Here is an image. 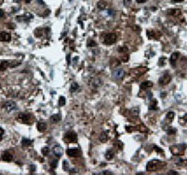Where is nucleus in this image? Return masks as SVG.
<instances>
[{"label":"nucleus","mask_w":187,"mask_h":175,"mask_svg":"<svg viewBox=\"0 0 187 175\" xmlns=\"http://www.w3.org/2000/svg\"><path fill=\"white\" fill-rule=\"evenodd\" d=\"M35 170H36V167H35L34 165H31V166H30V172H33Z\"/></svg>","instance_id":"c03bdc74"},{"label":"nucleus","mask_w":187,"mask_h":175,"mask_svg":"<svg viewBox=\"0 0 187 175\" xmlns=\"http://www.w3.org/2000/svg\"><path fill=\"white\" fill-rule=\"evenodd\" d=\"M147 35H148L149 38H154L155 37V33H154V30H148L147 31Z\"/></svg>","instance_id":"2f4dec72"},{"label":"nucleus","mask_w":187,"mask_h":175,"mask_svg":"<svg viewBox=\"0 0 187 175\" xmlns=\"http://www.w3.org/2000/svg\"><path fill=\"white\" fill-rule=\"evenodd\" d=\"M105 157H106V159L107 160H111L113 157H114V151L113 150H108L107 152H106V154H105Z\"/></svg>","instance_id":"412c9836"},{"label":"nucleus","mask_w":187,"mask_h":175,"mask_svg":"<svg viewBox=\"0 0 187 175\" xmlns=\"http://www.w3.org/2000/svg\"><path fill=\"white\" fill-rule=\"evenodd\" d=\"M53 151V153H54V155L57 158H59V157H61L63 155V149H62V147L60 145L54 146Z\"/></svg>","instance_id":"9d476101"},{"label":"nucleus","mask_w":187,"mask_h":175,"mask_svg":"<svg viewBox=\"0 0 187 175\" xmlns=\"http://www.w3.org/2000/svg\"><path fill=\"white\" fill-rule=\"evenodd\" d=\"M44 30L45 29H40V28H38V29H37L36 31H35V35H36V37H37V38H40L43 34H44Z\"/></svg>","instance_id":"cd10ccee"},{"label":"nucleus","mask_w":187,"mask_h":175,"mask_svg":"<svg viewBox=\"0 0 187 175\" xmlns=\"http://www.w3.org/2000/svg\"><path fill=\"white\" fill-rule=\"evenodd\" d=\"M183 118H184V119H185V120L187 121V113L185 114V115H184V116H183Z\"/></svg>","instance_id":"3c124183"},{"label":"nucleus","mask_w":187,"mask_h":175,"mask_svg":"<svg viewBox=\"0 0 187 175\" xmlns=\"http://www.w3.org/2000/svg\"><path fill=\"white\" fill-rule=\"evenodd\" d=\"M11 38V36L7 32H1L0 33V40L1 41H4V42H7V41H10Z\"/></svg>","instance_id":"f8f14e48"},{"label":"nucleus","mask_w":187,"mask_h":175,"mask_svg":"<svg viewBox=\"0 0 187 175\" xmlns=\"http://www.w3.org/2000/svg\"><path fill=\"white\" fill-rule=\"evenodd\" d=\"M3 135H4V129L0 127V142L3 140Z\"/></svg>","instance_id":"ea45409f"},{"label":"nucleus","mask_w":187,"mask_h":175,"mask_svg":"<svg viewBox=\"0 0 187 175\" xmlns=\"http://www.w3.org/2000/svg\"><path fill=\"white\" fill-rule=\"evenodd\" d=\"M167 14H169L171 16H174V17H177V16H180L182 14V11L179 9H172V10H169L167 11Z\"/></svg>","instance_id":"a211bd4d"},{"label":"nucleus","mask_w":187,"mask_h":175,"mask_svg":"<svg viewBox=\"0 0 187 175\" xmlns=\"http://www.w3.org/2000/svg\"><path fill=\"white\" fill-rule=\"evenodd\" d=\"M37 3H38V4H40V5H45V3L42 1V0H37Z\"/></svg>","instance_id":"de8ad7c7"},{"label":"nucleus","mask_w":187,"mask_h":175,"mask_svg":"<svg viewBox=\"0 0 187 175\" xmlns=\"http://www.w3.org/2000/svg\"><path fill=\"white\" fill-rule=\"evenodd\" d=\"M166 64V58L165 57H162L159 59V62H158V65L159 66H164Z\"/></svg>","instance_id":"c9c22d12"},{"label":"nucleus","mask_w":187,"mask_h":175,"mask_svg":"<svg viewBox=\"0 0 187 175\" xmlns=\"http://www.w3.org/2000/svg\"><path fill=\"white\" fill-rule=\"evenodd\" d=\"M16 103L14 102V101H12V100H8V101H6L4 104H3V106H2V108L3 109H5L7 111H11V110H13V109H16Z\"/></svg>","instance_id":"423d86ee"},{"label":"nucleus","mask_w":187,"mask_h":175,"mask_svg":"<svg viewBox=\"0 0 187 175\" xmlns=\"http://www.w3.org/2000/svg\"><path fill=\"white\" fill-rule=\"evenodd\" d=\"M173 3H181V2H182L183 0H171Z\"/></svg>","instance_id":"49530a36"},{"label":"nucleus","mask_w":187,"mask_h":175,"mask_svg":"<svg viewBox=\"0 0 187 175\" xmlns=\"http://www.w3.org/2000/svg\"><path fill=\"white\" fill-rule=\"evenodd\" d=\"M70 173H76V170H70Z\"/></svg>","instance_id":"8fccbe9b"},{"label":"nucleus","mask_w":187,"mask_h":175,"mask_svg":"<svg viewBox=\"0 0 187 175\" xmlns=\"http://www.w3.org/2000/svg\"><path fill=\"white\" fill-rule=\"evenodd\" d=\"M100 174H102V175H111V174H112V172L106 170V171H103V172H102V173H100Z\"/></svg>","instance_id":"79ce46f5"},{"label":"nucleus","mask_w":187,"mask_h":175,"mask_svg":"<svg viewBox=\"0 0 187 175\" xmlns=\"http://www.w3.org/2000/svg\"><path fill=\"white\" fill-rule=\"evenodd\" d=\"M49 153H50V149L48 147H44L41 149V153L43 155H47V154H49Z\"/></svg>","instance_id":"473e14b6"},{"label":"nucleus","mask_w":187,"mask_h":175,"mask_svg":"<svg viewBox=\"0 0 187 175\" xmlns=\"http://www.w3.org/2000/svg\"><path fill=\"white\" fill-rule=\"evenodd\" d=\"M79 90V84L77 82H72L71 83V86H70V92L71 93H74Z\"/></svg>","instance_id":"bb28decb"},{"label":"nucleus","mask_w":187,"mask_h":175,"mask_svg":"<svg viewBox=\"0 0 187 175\" xmlns=\"http://www.w3.org/2000/svg\"><path fill=\"white\" fill-rule=\"evenodd\" d=\"M173 118H174V112H173V111L167 112V114H166V119L169 121H172L173 120Z\"/></svg>","instance_id":"7c9ffc66"},{"label":"nucleus","mask_w":187,"mask_h":175,"mask_svg":"<svg viewBox=\"0 0 187 175\" xmlns=\"http://www.w3.org/2000/svg\"><path fill=\"white\" fill-rule=\"evenodd\" d=\"M99 141L101 142H106L108 141V135L106 132H102L99 136Z\"/></svg>","instance_id":"a878e982"},{"label":"nucleus","mask_w":187,"mask_h":175,"mask_svg":"<svg viewBox=\"0 0 187 175\" xmlns=\"http://www.w3.org/2000/svg\"><path fill=\"white\" fill-rule=\"evenodd\" d=\"M50 120H51V122H52L53 124H56V123H58L59 121L61 120V116H60L59 114H53V115L51 116Z\"/></svg>","instance_id":"4be33fe9"},{"label":"nucleus","mask_w":187,"mask_h":175,"mask_svg":"<svg viewBox=\"0 0 187 175\" xmlns=\"http://www.w3.org/2000/svg\"><path fill=\"white\" fill-rule=\"evenodd\" d=\"M18 121H20L21 123L23 124H31L34 120V117L32 114L27 113V112H21L18 115Z\"/></svg>","instance_id":"f03ea898"},{"label":"nucleus","mask_w":187,"mask_h":175,"mask_svg":"<svg viewBox=\"0 0 187 175\" xmlns=\"http://www.w3.org/2000/svg\"><path fill=\"white\" fill-rule=\"evenodd\" d=\"M131 1L132 0H123V5L126 6V7H128V6L131 5Z\"/></svg>","instance_id":"e433bc0d"},{"label":"nucleus","mask_w":187,"mask_h":175,"mask_svg":"<svg viewBox=\"0 0 187 175\" xmlns=\"http://www.w3.org/2000/svg\"><path fill=\"white\" fill-rule=\"evenodd\" d=\"M133 29H135L136 32H140V27L139 26H134Z\"/></svg>","instance_id":"37998d69"},{"label":"nucleus","mask_w":187,"mask_h":175,"mask_svg":"<svg viewBox=\"0 0 187 175\" xmlns=\"http://www.w3.org/2000/svg\"><path fill=\"white\" fill-rule=\"evenodd\" d=\"M24 1H25L26 3H30V2H31V0H24Z\"/></svg>","instance_id":"603ef678"},{"label":"nucleus","mask_w":187,"mask_h":175,"mask_svg":"<svg viewBox=\"0 0 187 175\" xmlns=\"http://www.w3.org/2000/svg\"><path fill=\"white\" fill-rule=\"evenodd\" d=\"M37 130L39 132H44L47 128V125L44 122H38L37 125Z\"/></svg>","instance_id":"6ab92c4d"},{"label":"nucleus","mask_w":187,"mask_h":175,"mask_svg":"<svg viewBox=\"0 0 187 175\" xmlns=\"http://www.w3.org/2000/svg\"><path fill=\"white\" fill-rule=\"evenodd\" d=\"M58 104H59L60 107L65 106V105H66V98H65V97H60V98H59V102H58Z\"/></svg>","instance_id":"c85d7f7f"},{"label":"nucleus","mask_w":187,"mask_h":175,"mask_svg":"<svg viewBox=\"0 0 187 175\" xmlns=\"http://www.w3.org/2000/svg\"><path fill=\"white\" fill-rule=\"evenodd\" d=\"M1 158H2V160L6 161V162H11L12 160V154L11 153L10 151H5L4 153H2Z\"/></svg>","instance_id":"1a4fd4ad"},{"label":"nucleus","mask_w":187,"mask_h":175,"mask_svg":"<svg viewBox=\"0 0 187 175\" xmlns=\"http://www.w3.org/2000/svg\"><path fill=\"white\" fill-rule=\"evenodd\" d=\"M121 65V61L119 60V59H115V58H113V59H111L110 60V66H112V67H116V66H119Z\"/></svg>","instance_id":"5701e85b"},{"label":"nucleus","mask_w":187,"mask_h":175,"mask_svg":"<svg viewBox=\"0 0 187 175\" xmlns=\"http://www.w3.org/2000/svg\"><path fill=\"white\" fill-rule=\"evenodd\" d=\"M118 51H119V53H123V52H127V49L125 47H120Z\"/></svg>","instance_id":"58836bf2"},{"label":"nucleus","mask_w":187,"mask_h":175,"mask_svg":"<svg viewBox=\"0 0 187 175\" xmlns=\"http://www.w3.org/2000/svg\"><path fill=\"white\" fill-rule=\"evenodd\" d=\"M147 0H137V2L138 3H145Z\"/></svg>","instance_id":"09e8293b"},{"label":"nucleus","mask_w":187,"mask_h":175,"mask_svg":"<svg viewBox=\"0 0 187 175\" xmlns=\"http://www.w3.org/2000/svg\"><path fill=\"white\" fill-rule=\"evenodd\" d=\"M97 8H98L99 10H105V9H107L108 8V3L106 2V1H104V0H101V1H99L98 3H97Z\"/></svg>","instance_id":"aec40b11"},{"label":"nucleus","mask_w":187,"mask_h":175,"mask_svg":"<svg viewBox=\"0 0 187 175\" xmlns=\"http://www.w3.org/2000/svg\"><path fill=\"white\" fill-rule=\"evenodd\" d=\"M116 40H117V35L114 33L108 34L104 38V43L106 45H111V44L115 43Z\"/></svg>","instance_id":"20e7f679"},{"label":"nucleus","mask_w":187,"mask_h":175,"mask_svg":"<svg viewBox=\"0 0 187 175\" xmlns=\"http://www.w3.org/2000/svg\"><path fill=\"white\" fill-rule=\"evenodd\" d=\"M179 55H180V53H179V52H174V53L171 55V57H170V59H169V62H170V64H171V66H176V62H177V60H178Z\"/></svg>","instance_id":"9b49d317"},{"label":"nucleus","mask_w":187,"mask_h":175,"mask_svg":"<svg viewBox=\"0 0 187 175\" xmlns=\"http://www.w3.org/2000/svg\"><path fill=\"white\" fill-rule=\"evenodd\" d=\"M8 67H11V62H10V61L5 60V61H2V62L0 63V71H4V70H6Z\"/></svg>","instance_id":"dca6fc26"},{"label":"nucleus","mask_w":187,"mask_h":175,"mask_svg":"<svg viewBox=\"0 0 187 175\" xmlns=\"http://www.w3.org/2000/svg\"><path fill=\"white\" fill-rule=\"evenodd\" d=\"M113 75H114V78H115V79L120 80V79H122V78L123 77V75H124V70L122 69V68H118V69H116V70L114 71Z\"/></svg>","instance_id":"4468645a"},{"label":"nucleus","mask_w":187,"mask_h":175,"mask_svg":"<svg viewBox=\"0 0 187 175\" xmlns=\"http://www.w3.org/2000/svg\"><path fill=\"white\" fill-rule=\"evenodd\" d=\"M89 82H90V85H92L93 87H98L101 84V81L98 78H92Z\"/></svg>","instance_id":"2eb2a0df"},{"label":"nucleus","mask_w":187,"mask_h":175,"mask_svg":"<svg viewBox=\"0 0 187 175\" xmlns=\"http://www.w3.org/2000/svg\"><path fill=\"white\" fill-rule=\"evenodd\" d=\"M186 148V145L185 144H179V145H175V146H172L170 148L171 152L173 154L175 155H180V154H182L184 153V149Z\"/></svg>","instance_id":"7ed1b4c3"},{"label":"nucleus","mask_w":187,"mask_h":175,"mask_svg":"<svg viewBox=\"0 0 187 175\" xmlns=\"http://www.w3.org/2000/svg\"><path fill=\"white\" fill-rule=\"evenodd\" d=\"M63 170L67 171L69 170V165H68V161L67 160H64L63 161Z\"/></svg>","instance_id":"c756f323"},{"label":"nucleus","mask_w":187,"mask_h":175,"mask_svg":"<svg viewBox=\"0 0 187 175\" xmlns=\"http://www.w3.org/2000/svg\"><path fill=\"white\" fill-rule=\"evenodd\" d=\"M57 163H58V159H53L52 162H51V168L52 169H55L57 167Z\"/></svg>","instance_id":"72a5a7b5"},{"label":"nucleus","mask_w":187,"mask_h":175,"mask_svg":"<svg viewBox=\"0 0 187 175\" xmlns=\"http://www.w3.org/2000/svg\"><path fill=\"white\" fill-rule=\"evenodd\" d=\"M66 153L68 156H71V157H75L77 156L78 154L80 153V150L79 148H72V149H68L66 151Z\"/></svg>","instance_id":"ddd939ff"},{"label":"nucleus","mask_w":187,"mask_h":175,"mask_svg":"<svg viewBox=\"0 0 187 175\" xmlns=\"http://www.w3.org/2000/svg\"><path fill=\"white\" fill-rule=\"evenodd\" d=\"M168 174H178V172H176V171H173V170H170V171H168Z\"/></svg>","instance_id":"a18cd8bd"},{"label":"nucleus","mask_w":187,"mask_h":175,"mask_svg":"<svg viewBox=\"0 0 187 175\" xmlns=\"http://www.w3.org/2000/svg\"><path fill=\"white\" fill-rule=\"evenodd\" d=\"M158 109V107H157V101L154 99V100H152L151 101V104H150V106H149V109H151V110H155V109Z\"/></svg>","instance_id":"393cba45"},{"label":"nucleus","mask_w":187,"mask_h":175,"mask_svg":"<svg viewBox=\"0 0 187 175\" xmlns=\"http://www.w3.org/2000/svg\"><path fill=\"white\" fill-rule=\"evenodd\" d=\"M153 85H154V83H153L152 82H150V81H145V82H141V84H140V90H145V89H147V88H151Z\"/></svg>","instance_id":"f3484780"},{"label":"nucleus","mask_w":187,"mask_h":175,"mask_svg":"<svg viewBox=\"0 0 187 175\" xmlns=\"http://www.w3.org/2000/svg\"><path fill=\"white\" fill-rule=\"evenodd\" d=\"M33 18V15H31L30 13H26L24 14L23 16H17L16 17V20L17 21H21V22H29L31 19Z\"/></svg>","instance_id":"6e6552de"},{"label":"nucleus","mask_w":187,"mask_h":175,"mask_svg":"<svg viewBox=\"0 0 187 175\" xmlns=\"http://www.w3.org/2000/svg\"><path fill=\"white\" fill-rule=\"evenodd\" d=\"M33 143V141H31V140H29V139H22V147H27V146H30L31 144Z\"/></svg>","instance_id":"b1692460"},{"label":"nucleus","mask_w":187,"mask_h":175,"mask_svg":"<svg viewBox=\"0 0 187 175\" xmlns=\"http://www.w3.org/2000/svg\"><path fill=\"white\" fill-rule=\"evenodd\" d=\"M171 81V76L168 73H165L163 76L159 79V84L160 85H166L168 84V82Z\"/></svg>","instance_id":"0eeeda50"},{"label":"nucleus","mask_w":187,"mask_h":175,"mask_svg":"<svg viewBox=\"0 0 187 175\" xmlns=\"http://www.w3.org/2000/svg\"><path fill=\"white\" fill-rule=\"evenodd\" d=\"M163 162L159 161V160H151L150 162H148L147 167H146V170L148 171H155V170H158L159 169H161L163 167Z\"/></svg>","instance_id":"f257e3e1"},{"label":"nucleus","mask_w":187,"mask_h":175,"mask_svg":"<svg viewBox=\"0 0 187 175\" xmlns=\"http://www.w3.org/2000/svg\"><path fill=\"white\" fill-rule=\"evenodd\" d=\"M65 140L67 142H76L78 141L77 134L74 131H68L65 135Z\"/></svg>","instance_id":"39448f33"},{"label":"nucleus","mask_w":187,"mask_h":175,"mask_svg":"<svg viewBox=\"0 0 187 175\" xmlns=\"http://www.w3.org/2000/svg\"><path fill=\"white\" fill-rule=\"evenodd\" d=\"M87 45H88V47H96V41H94L93 39H89Z\"/></svg>","instance_id":"f704fd0d"},{"label":"nucleus","mask_w":187,"mask_h":175,"mask_svg":"<svg viewBox=\"0 0 187 175\" xmlns=\"http://www.w3.org/2000/svg\"><path fill=\"white\" fill-rule=\"evenodd\" d=\"M114 145H115V146H117L119 149H122V148H123V143H122L121 142H115V143H114Z\"/></svg>","instance_id":"4c0bfd02"},{"label":"nucleus","mask_w":187,"mask_h":175,"mask_svg":"<svg viewBox=\"0 0 187 175\" xmlns=\"http://www.w3.org/2000/svg\"><path fill=\"white\" fill-rule=\"evenodd\" d=\"M3 17H5V11L4 10L0 9V18H3Z\"/></svg>","instance_id":"a19ab883"}]
</instances>
